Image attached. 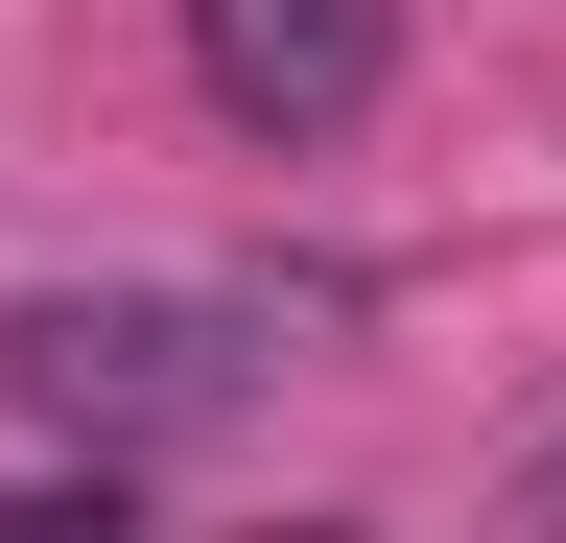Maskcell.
<instances>
[{"label": "cell", "mask_w": 566, "mask_h": 543, "mask_svg": "<svg viewBox=\"0 0 566 543\" xmlns=\"http://www.w3.org/2000/svg\"><path fill=\"white\" fill-rule=\"evenodd\" d=\"M520 520H543V543H566V426H543V449H520Z\"/></svg>", "instance_id": "obj_3"}, {"label": "cell", "mask_w": 566, "mask_h": 543, "mask_svg": "<svg viewBox=\"0 0 566 543\" xmlns=\"http://www.w3.org/2000/svg\"><path fill=\"white\" fill-rule=\"evenodd\" d=\"M189 95L260 166H307V143H354L401 95V0H189Z\"/></svg>", "instance_id": "obj_2"}, {"label": "cell", "mask_w": 566, "mask_h": 543, "mask_svg": "<svg viewBox=\"0 0 566 543\" xmlns=\"http://www.w3.org/2000/svg\"><path fill=\"white\" fill-rule=\"evenodd\" d=\"M0 378L95 472H142V449H189V426L260 401V307H212V284H24L0 307Z\"/></svg>", "instance_id": "obj_1"}]
</instances>
